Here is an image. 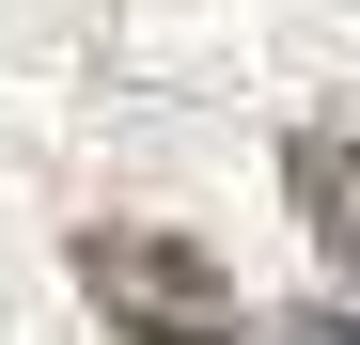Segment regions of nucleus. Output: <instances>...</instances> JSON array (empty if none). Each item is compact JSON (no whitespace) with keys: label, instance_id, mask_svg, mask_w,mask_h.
<instances>
[{"label":"nucleus","instance_id":"nucleus-1","mask_svg":"<svg viewBox=\"0 0 360 345\" xmlns=\"http://www.w3.org/2000/svg\"><path fill=\"white\" fill-rule=\"evenodd\" d=\"M63 267H79V299L110 314V345H235V330H251L235 267L204 236H172V220H79Z\"/></svg>","mask_w":360,"mask_h":345},{"label":"nucleus","instance_id":"nucleus-2","mask_svg":"<svg viewBox=\"0 0 360 345\" xmlns=\"http://www.w3.org/2000/svg\"><path fill=\"white\" fill-rule=\"evenodd\" d=\"M282 204H297V236L329 251L345 314H360V142H345V126H297V142H282Z\"/></svg>","mask_w":360,"mask_h":345},{"label":"nucleus","instance_id":"nucleus-3","mask_svg":"<svg viewBox=\"0 0 360 345\" xmlns=\"http://www.w3.org/2000/svg\"><path fill=\"white\" fill-rule=\"evenodd\" d=\"M297 345H360V314H345V299H329V314H314V330H297Z\"/></svg>","mask_w":360,"mask_h":345}]
</instances>
